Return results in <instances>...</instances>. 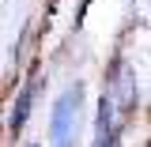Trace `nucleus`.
I'll return each mask as SVG.
<instances>
[{
    "mask_svg": "<svg viewBox=\"0 0 151 147\" xmlns=\"http://www.w3.org/2000/svg\"><path fill=\"white\" fill-rule=\"evenodd\" d=\"M30 106H34V83H30L27 91L19 94V106H15V113H12V121H8V125H12V132H19V128H23V121H27Z\"/></svg>",
    "mask_w": 151,
    "mask_h": 147,
    "instance_id": "nucleus-2",
    "label": "nucleus"
},
{
    "mask_svg": "<svg viewBox=\"0 0 151 147\" xmlns=\"http://www.w3.org/2000/svg\"><path fill=\"white\" fill-rule=\"evenodd\" d=\"M79 113H83V87L72 83L53 102V113H49V140H53V147H76Z\"/></svg>",
    "mask_w": 151,
    "mask_h": 147,
    "instance_id": "nucleus-1",
    "label": "nucleus"
}]
</instances>
